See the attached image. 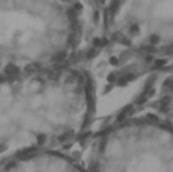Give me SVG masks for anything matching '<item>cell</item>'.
I'll return each instance as SVG.
<instances>
[{"mask_svg": "<svg viewBox=\"0 0 173 172\" xmlns=\"http://www.w3.org/2000/svg\"><path fill=\"white\" fill-rule=\"evenodd\" d=\"M95 106L93 84L74 65L0 75V153L77 138L91 125Z\"/></svg>", "mask_w": 173, "mask_h": 172, "instance_id": "cell-1", "label": "cell"}, {"mask_svg": "<svg viewBox=\"0 0 173 172\" xmlns=\"http://www.w3.org/2000/svg\"><path fill=\"white\" fill-rule=\"evenodd\" d=\"M80 40L69 11H0V75L69 67Z\"/></svg>", "mask_w": 173, "mask_h": 172, "instance_id": "cell-2", "label": "cell"}, {"mask_svg": "<svg viewBox=\"0 0 173 172\" xmlns=\"http://www.w3.org/2000/svg\"><path fill=\"white\" fill-rule=\"evenodd\" d=\"M88 172H173L169 121L128 118L104 130L95 142Z\"/></svg>", "mask_w": 173, "mask_h": 172, "instance_id": "cell-3", "label": "cell"}, {"mask_svg": "<svg viewBox=\"0 0 173 172\" xmlns=\"http://www.w3.org/2000/svg\"><path fill=\"white\" fill-rule=\"evenodd\" d=\"M0 172H88L58 146H38L14 152L0 163Z\"/></svg>", "mask_w": 173, "mask_h": 172, "instance_id": "cell-4", "label": "cell"}]
</instances>
